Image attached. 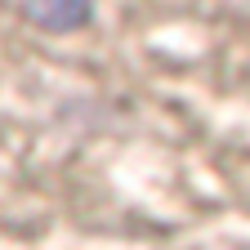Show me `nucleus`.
I'll return each mask as SVG.
<instances>
[{
    "label": "nucleus",
    "instance_id": "obj_1",
    "mask_svg": "<svg viewBox=\"0 0 250 250\" xmlns=\"http://www.w3.org/2000/svg\"><path fill=\"white\" fill-rule=\"evenodd\" d=\"M9 5L45 31H72L94 18V0H9Z\"/></svg>",
    "mask_w": 250,
    "mask_h": 250
}]
</instances>
